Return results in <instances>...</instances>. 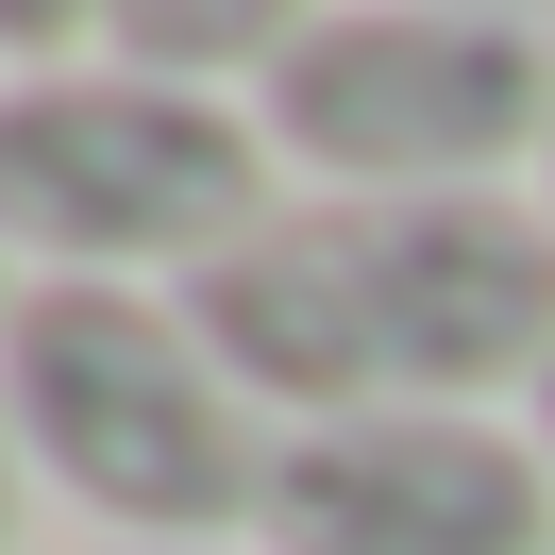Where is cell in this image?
Returning a JSON list of instances; mask_svg holds the SVG:
<instances>
[{
  "label": "cell",
  "instance_id": "obj_3",
  "mask_svg": "<svg viewBox=\"0 0 555 555\" xmlns=\"http://www.w3.org/2000/svg\"><path fill=\"white\" fill-rule=\"evenodd\" d=\"M286 203L253 102L152 85L118 51L0 85V253L17 286H203Z\"/></svg>",
  "mask_w": 555,
  "mask_h": 555
},
{
  "label": "cell",
  "instance_id": "obj_12",
  "mask_svg": "<svg viewBox=\"0 0 555 555\" xmlns=\"http://www.w3.org/2000/svg\"><path fill=\"white\" fill-rule=\"evenodd\" d=\"M539 203H555V152H539Z\"/></svg>",
  "mask_w": 555,
  "mask_h": 555
},
{
  "label": "cell",
  "instance_id": "obj_5",
  "mask_svg": "<svg viewBox=\"0 0 555 555\" xmlns=\"http://www.w3.org/2000/svg\"><path fill=\"white\" fill-rule=\"evenodd\" d=\"M253 555H555V454L521 404L286 421Z\"/></svg>",
  "mask_w": 555,
  "mask_h": 555
},
{
  "label": "cell",
  "instance_id": "obj_2",
  "mask_svg": "<svg viewBox=\"0 0 555 555\" xmlns=\"http://www.w3.org/2000/svg\"><path fill=\"white\" fill-rule=\"evenodd\" d=\"M0 421H17V472L135 555H253L286 454V421L219 371L185 286H17Z\"/></svg>",
  "mask_w": 555,
  "mask_h": 555
},
{
  "label": "cell",
  "instance_id": "obj_1",
  "mask_svg": "<svg viewBox=\"0 0 555 555\" xmlns=\"http://www.w3.org/2000/svg\"><path fill=\"white\" fill-rule=\"evenodd\" d=\"M219 371L270 421L371 404H539L555 371V203H304L286 185L203 286Z\"/></svg>",
  "mask_w": 555,
  "mask_h": 555
},
{
  "label": "cell",
  "instance_id": "obj_9",
  "mask_svg": "<svg viewBox=\"0 0 555 555\" xmlns=\"http://www.w3.org/2000/svg\"><path fill=\"white\" fill-rule=\"evenodd\" d=\"M472 17H521V35H555V0H472Z\"/></svg>",
  "mask_w": 555,
  "mask_h": 555
},
{
  "label": "cell",
  "instance_id": "obj_7",
  "mask_svg": "<svg viewBox=\"0 0 555 555\" xmlns=\"http://www.w3.org/2000/svg\"><path fill=\"white\" fill-rule=\"evenodd\" d=\"M85 51H102V0H0V85L85 68Z\"/></svg>",
  "mask_w": 555,
  "mask_h": 555
},
{
  "label": "cell",
  "instance_id": "obj_11",
  "mask_svg": "<svg viewBox=\"0 0 555 555\" xmlns=\"http://www.w3.org/2000/svg\"><path fill=\"white\" fill-rule=\"evenodd\" d=\"M0 320H17V253H0Z\"/></svg>",
  "mask_w": 555,
  "mask_h": 555
},
{
  "label": "cell",
  "instance_id": "obj_8",
  "mask_svg": "<svg viewBox=\"0 0 555 555\" xmlns=\"http://www.w3.org/2000/svg\"><path fill=\"white\" fill-rule=\"evenodd\" d=\"M17 505H35V472H17V421H0V555H17Z\"/></svg>",
  "mask_w": 555,
  "mask_h": 555
},
{
  "label": "cell",
  "instance_id": "obj_13",
  "mask_svg": "<svg viewBox=\"0 0 555 555\" xmlns=\"http://www.w3.org/2000/svg\"><path fill=\"white\" fill-rule=\"evenodd\" d=\"M85 555H135V539H85Z\"/></svg>",
  "mask_w": 555,
  "mask_h": 555
},
{
  "label": "cell",
  "instance_id": "obj_10",
  "mask_svg": "<svg viewBox=\"0 0 555 555\" xmlns=\"http://www.w3.org/2000/svg\"><path fill=\"white\" fill-rule=\"evenodd\" d=\"M521 421H539V454H555V371H539V404H521Z\"/></svg>",
  "mask_w": 555,
  "mask_h": 555
},
{
  "label": "cell",
  "instance_id": "obj_6",
  "mask_svg": "<svg viewBox=\"0 0 555 555\" xmlns=\"http://www.w3.org/2000/svg\"><path fill=\"white\" fill-rule=\"evenodd\" d=\"M337 0H102V51L152 85H203V102H236V85H270L286 51L320 35Z\"/></svg>",
  "mask_w": 555,
  "mask_h": 555
},
{
  "label": "cell",
  "instance_id": "obj_4",
  "mask_svg": "<svg viewBox=\"0 0 555 555\" xmlns=\"http://www.w3.org/2000/svg\"><path fill=\"white\" fill-rule=\"evenodd\" d=\"M253 135L304 203H505L555 152V35L472 0H337L253 85Z\"/></svg>",
  "mask_w": 555,
  "mask_h": 555
}]
</instances>
